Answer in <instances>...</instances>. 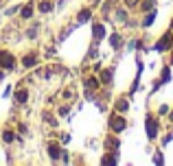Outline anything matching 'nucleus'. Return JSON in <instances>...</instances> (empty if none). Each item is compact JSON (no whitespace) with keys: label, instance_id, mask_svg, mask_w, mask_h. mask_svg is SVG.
<instances>
[{"label":"nucleus","instance_id":"1","mask_svg":"<svg viewBox=\"0 0 173 166\" xmlns=\"http://www.w3.org/2000/svg\"><path fill=\"white\" fill-rule=\"evenodd\" d=\"M123 127H125L123 118H116V116H114V118H112V129H114V131H121Z\"/></svg>","mask_w":173,"mask_h":166},{"label":"nucleus","instance_id":"2","mask_svg":"<svg viewBox=\"0 0 173 166\" xmlns=\"http://www.w3.org/2000/svg\"><path fill=\"white\" fill-rule=\"evenodd\" d=\"M48 153H50V157H57V155H59V149L55 147V144H50V147H48Z\"/></svg>","mask_w":173,"mask_h":166},{"label":"nucleus","instance_id":"3","mask_svg":"<svg viewBox=\"0 0 173 166\" xmlns=\"http://www.w3.org/2000/svg\"><path fill=\"white\" fill-rule=\"evenodd\" d=\"M147 129H149V136H156V122H151V120H149V125H147Z\"/></svg>","mask_w":173,"mask_h":166},{"label":"nucleus","instance_id":"4","mask_svg":"<svg viewBox=\"0 0 173 166\" xmlns=\"http://www.w3.org/2000/svg\"><path fill=\"white\" fill-rule=\"evenodd\" d=\"M31 13H33L31 7H24V9H22V18H31Z\"/></svg>","mask_w":173,"mask_h":166},{"label":"nucleus","instance_id":"5","mask_svg":"<svg viewBox=\"0 0 173 166\" xmlns=\"http://www.w3.org/2000/svg\"><path fill=\"white\" fill-rule=\"evenodd\" d=\"M85 85H88V88H99V85H96V79H88V81H85Z\"/></svg>","mask_w":173,"mask_h":166},{"label":"nucleus","instance_id":"6","mask_svg":"<svg viewBox=\"0 0 173 166\" xmlns=\"http://www.w3.org/2000/svg\"><path fill=\"white\" fill-rule=\"evenodd\" d=\"M94 35L101 37V35H103V26H94Z\"/></svg>","mask_w":173,"mask_h":166},{"label":"nucleus","instance_id":"7","mask_svg":"<svg viewBox=\"0 0 173 166\" xmlns=\"http://www.w3.org/2000/svg\"><path fill=\"white\" fill-rule=\"evenodd\" d=\"M35 64V57H26L24 59V66H33Z\"/></svg>","mask_w":173,"mask_h":166},{"label":"nucleus","instance_id":"8","mask_svg":"<svg viewBox=\"0 0 173 166\" xmlns=\"http://www.w3.org/2000/svg\"><path fill=\"white\" fill-rule=\"evenodd\" d=\"M50 7H53V5H50V2H44V5H42L40 9H42V11H50Z\"/></svg>","mask_w":173,"mask_h":166},{"label":"nucleus","instance_id":"9","mask_svg":"<svg viewBox=\"0 0 173 166\" xmlns=\"http://www.w3.org/2000/svg\"><path fill=\"white\" fill-rule=\"evenodd\" d=\"M18 101H26V92H18Z\"/></svg>","mask_w":173,"mask_h":166},{"label":"nucleus","instance_id":"10","mask_svg":"<svg viewBox=\"0 0 173 166\" xmlns=\"http://www.w3.org/2000/svg\"><path fill=\"white\" fill-rule=\"evenodd\" d=\"M5 140H7V142H11V140H13V133L7 131V133H5Z\"/></svg>","mask_w":173,"mask_h":166}]
</instances>
